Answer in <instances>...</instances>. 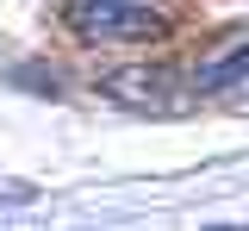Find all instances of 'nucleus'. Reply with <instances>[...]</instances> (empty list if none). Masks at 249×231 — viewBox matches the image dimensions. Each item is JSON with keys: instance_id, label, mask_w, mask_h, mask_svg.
<instances>
[{"instance_id": "1", "label": "nucleus", "mask_w": 249, "mask_h": 231, "mask_svg": "<svg viewBox=\"0 0 249 231\" xmlns=\"http://www.w3.org/2000/svg\"><path fill=\"white\" fill-rule=\"evenodd\" d=\"M81 38H162V13L150 0H75L69 6Z\"/></svg>"}, {"instance_id": "2", "label": "nucleus", "mask_w": 249, "mask_h": 231, "mask_svg": "<svg viewBox=\"0 0 249 231\" xmlns=\"http://www.w3.org/2000/svg\"><path fill=\"white\" fill-rule=\"evenodd\" d=\"M243 81H249V32L218 38L212 50L199 57V69H193V88L199 94H224V88H243Z\"/></svg>"}, {"instance_id": "3", "label": "nucleus", "mask_w": 249, "mask_h": 231, "mask_svg": "<svg viewBox=\"0 0 249 231\" xmlns=\"http://www.w3.org/2000/svg\"><path fill=\"white\" fill-rule=\"evenodd\" d=\"M106 94L124 100V106H156V113H168V106H175V81H168L162 69H119V75H106Z\"/></svg>"}, {"instance_id": "4", "label": "nucleus", "mask_w": 249, "mask_h": 231, "mask_svg": "<svg viewBox=\"0 0 249 231\" xmlns=\"http://www.w3.org/2000/svg\"><path fill=\"white\" fill-rule=\"evenodd\" d=\"M25 200H37L31 181H6V175H0V206H25Z\"/></svg>"}]
</instances>
